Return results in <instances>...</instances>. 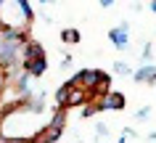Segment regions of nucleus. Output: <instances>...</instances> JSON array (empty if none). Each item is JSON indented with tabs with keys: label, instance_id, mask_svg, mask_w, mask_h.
<instances>
[{
	"label": "nucleus",
	"instance_id": "obj_3",
	"mask_svg": "<svg viewBox=\"0 0 156 143\" xmlns=\"http://www.w3.org/2000/svg\"><path fill=\"white\" fill-rule=\"evenodd\" d=\"M108 101H103L101 106H124V98H119V95H111V93H106Z\"/></svg>",
	"mask_w": 156,
	"mask_h": 143
},
{
	"label": "nucleus",
	"instance_id": "obj_2",
	"mask_svg": "<svg viewBox=\"0 0 156 143\" xmlns=\"http://www.w3.org/2000/svg\"><path fill=\"white\" fill-rule=\"evenodd\" d=\"M53 138H58V127H48V130H42L40 135H37V141H53Z\"/></svg>",
	"mask_w": 156,
	"mask_h": 143
},
{
	"label": "nucleus",
	"instance_id": "obj_1",
	"mask_svg": "<svg viewBox=\"0 0 156 143\" xmlns=\"http://www.w3.org/2000/svg\"><path fill=\"white\" fill-rule=\"evenodd\" d=\"M87 98H90V95H87V90H85L80 82L66 85V88H61V93H58V103H61V106H77V103H85Z\"/></svg>",
	"mask_w": 156,
	"mask_h": 143
}]
</instances>
